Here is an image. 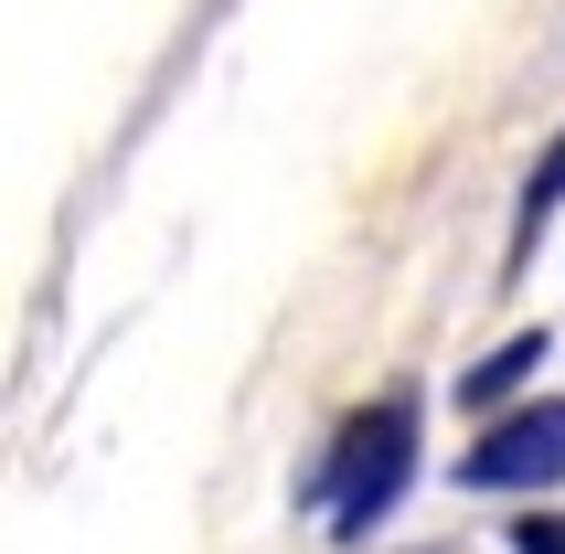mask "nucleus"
Listing matches in <instances>:
<instances>
[{"mask_svg": "<svg viewBox=\"0 0 565 554\" xmlns=\"http://www.w3.org/2000/svg\"><path fill=\"white\" fill-rule=\"evenodd\" d=\"M406 480H416V395H384V405H363V416L331 437V469H320L310 491H320V512H331V533L363 544V533L395 512Z\"/></svg>", "mask_w": 565, "mask_h": 554, "instance_id": "obj_1", "label": "nucleus"}, {"mask_svg": "<svg viewBox=\"0 0 565 554\" xmlns=\"http://www.w3.org/2000/svg\"><path fill=\"white\" fill-rule=\"evenodd\" d=\"M459 480H470V491H555V480H565V405L502 416V427L459 459Z\"/></svg>", "mask_w": 565, "mask_h": 554, "instance_id": "obj_2", "label": "nucleus"}, {"mask_svg": "<svg viewBox=\"0 0 565 554\" xmlns=\"http://www.w3.org/2000/svg\"><path fill=\"white\" fill-rule=\"evenodd\" d=\"M534 363H544V331H523V341H502L491 363H470V384H459V395H470V405H502L512 384H534Z\"/></svg>", "mask_w": 565, "mask_h": 554, "instance_id": "obj_3", "label": "nucleus"}, {"mask_svg": "<svg viewBox=\"0 0 565 554\" xmlns=\"http://www.w3.org/2000/svg\"><path fill=\"white\" fill-rule=\"evenodd\" d=\"M555 203H565V139L544 150V171L523 182V203H512V256H534V235L555 224Z\"/></svg>", "mask_w": 565, "mask_h": 554, "instance_id": "obj_4", "label": "nucleus"}, {"mask_svg": "<svg viewBox=\"0 0 565 554\" xmlns=\"http://www.w3.org/2000/svg\"><path fill=\"white\" fill-rule=\"evenodd\" d=\"M512 554H565V512H523L512 523Z\"/></svg>", "mask_w": 565, "mask_h": 554, "instance_id": "obj_5", "label": "nucleus"}]
</instances>
